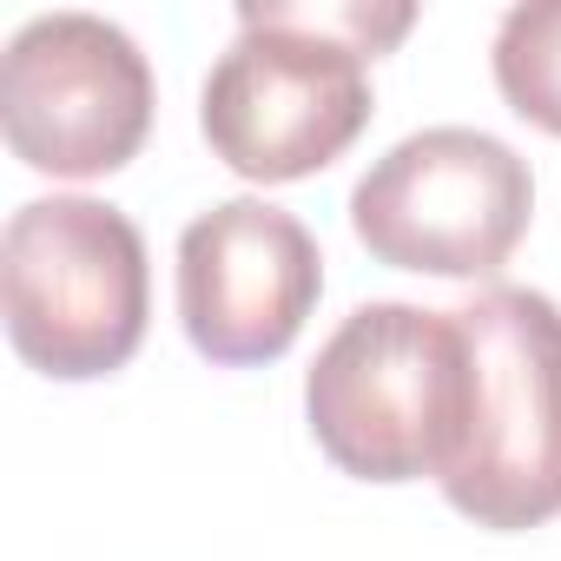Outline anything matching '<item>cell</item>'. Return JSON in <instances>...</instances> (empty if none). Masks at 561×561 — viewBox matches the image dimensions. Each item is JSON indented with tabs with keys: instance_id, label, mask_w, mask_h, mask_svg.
Segmentation results:
<instances>
[{
	"instance_id": "ba28073f",
	"label": "cell",
	"mask_w": 561,
	"mask_h": 561,
	"mask_svg": "<svg viewBox=\"0 0 561 561\" xmlns=\"http://www.w3.org/2000/svg\"><path fill=\"white\" fill-rule=\"evenodd\" d=\"M495 87L502 100L561 139V0H522L495 27Z\"/></svg>"
},
{
	"instance_id": "7a4b0ae2",
	"label": "cell",
	"mask_w": 561,
	"mask_h": 561,
	"mask_svg": "<svg viewBox=\"0 0 561 561\" xmlns=\"http://www.w3.org/2000/svg\"><path fill=\"white\" fill-rule=\"evenodd\" d=\"M0 311L21 364L54 383L126 370L152 318L139 225L100 198H27L0 231Z\"/></svg>"
},
{
	"instance_id": "277c9868",
	"label": "cell",
	"mask_w": 561,
	"mask_h": 561,
	"mask_svg": "<svg viewBox=\"0 0 561 561\" xmlns=\"http://www.w3.org/2000/svg\"><path fill=\"white\" fill-rule=\"evenodd\" d=\"M535 218V172L476 126H423L397 139L351 192V231L390 271L495 277Z\"/></svg>"
},
{
	"instance_id": "6da1fadb",
	"label": "cell",
	"mask_w": 561,
	"mask_h": 561,
	"mask_svg": "<svg viewBox=\"0 0 561 561\" xmlns=\"http://www.w3.org/2000/svg\"><path fill=\"white\" fill-rule=\"evenodd\" d=\"M305 416L357 482H443L469 436V337L456 311L357 305L305 377Z\"/></svg>"
},
{
	"instance_id": "3957f363",
	"label": "cell",
	"mask_w": 561,
	"mask_h": 561,
	"mask_svg": "<svg viewBox=\"0 0 561 561\" xmlns=\"http://www.w3.org/2000/svg\"><path fill=\"white\" fill-rule=\"evenodd\" d=\"M456 324L469 337V436L443 495L476 528H541L561 515V305L495 285Z\"/></svg>"
},
{
	"instance_id": "52a82bcc",
	"label": "cell",
	"mask_w": 561,
	"mask_h": 561,
	"mask_svg": "<svg viewBox=\"0 0 561 561\" xmlns=\"http://www.w3.org/2000/svg\"><path fill=\"white\" fill-rule=\"evenodd\" d=\"M318 291V238L264 198H225L179 238V324L192 351L225 370L285 357Z\"/></svg>"
},
{
	"instance_id": "5b68a950",
	"label": "cell",
	"mask_w": 561,
	"mask_h": 561,
	"mask_svg": "<svg viewBox=\"0 0 561 561\" xmlns=\"http://www.w3.org/2000/svg\"><path fill=\"white\" fill-rule=\"evenodd\" d=\"M198 126L251 185L311 179L370 126L364 54L291 27L285 8H238V41L198 93Z\"/></svg>"
},
{
	"instance_id": "8992f818",
	"label": "cell",
	"mask_w": 561,
	"mask_h": 561,
	"mask_svg": "<svg viewBox=\"0 0 561 561\" xmlns=\"http://www.w3.org/2000/svg\"><path fill=\"white\" fill-rule=\"evenodd\" d=\"M152 67L139 41L100 14H41L0 60V126L21 165L54 179H106L152 133Z\"/></svg>"
}]
</instances>
